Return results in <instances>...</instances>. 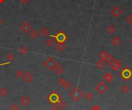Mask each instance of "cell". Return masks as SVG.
<instances>
[{
    "mask_svg": "<svg viewBox=\"0 0 132 110\" xmlns=\"http://www.w3.org/2000/svg\"><path fill=\"white\" fill-rule=\"evenodd\" d=\"M23 82H26V83H29V82H33L34 80V75L33 74L29 71H26V73H24L23 79Z\"/></svg>",
    "mask_w": 132,
    "mask_h": 110,
    "instance_id": "ba28073f",
    "label": "cell"
},
{
    "mask_svg": "<svg viewBox=\"0 0 132 110\" xmlns=\"http://www.w3.org/2000/svg\"><path fill=\"white\" fill-rule=\"evenodd\" d=\"M32 29H33L32 25H31V24L27 21H23V22H21V24L19 25L20 31L23 34H25V35H26V34H29V31Z\"/></svg>",
    "mask_w": 132,
    "mask_h": 110,
    "instance_id": "5b68a950",
    "label": "cell"
},
{
    "mask_svg": "<svg viewBox=\"0 0 132 110\" xmlns=\"http://www.w3.org/2000/svg\"><path fill=\"white\" fill-rule=\"evenodd\" d=\"M50 110H61L60 108L58 107V106H57V105H53V107L51 108V109Z\"/></svg>",
    "mask_w": 132,
    "mask_h": 110,
    "instance_id": "e575fe53",
    "label": "cell"
},
{
    "mask_svg": "<svg viewBox=\"0 0 132 110\" xmlns=\"http://www.w3.org/2000/svg\"><path fill=\"white\" fill-rule=\"evenodd\" d=\"M58 64L59 63L57 61V59L53 57H49L46 60H45L43 62V66L50 72H53V70L55 69V68L57 67Z\"/></svg>",
    "mask_w": 132,
    "mask_h": 110,
    "instance_id": "7a4b0ae2",
    "label": "cell"
},
{
    "mask_svg": "<svg viewBox=\"0 0 132 110\" xmlns=\"http://www.w3.org/2000/svg\"><path fill=\"white\" fill-rule=\"evenodd\" d=\"M30 102H31L30 98L28 95H23L22 97L20 98V99H19L20 105L22 106H23V107H27V106L30 104Z\"/></svg>",
    "mask_w": 132,
    "mask_h": 110,
    "instance_id": "9c48e42d",
    "label": "cell"
},
{
    "mask_svg": "<svg viewBox=\"0 0 132 110\" xmlns=\"http://www.w3.org/2000/svg\"><path fill=\"white\" fill-rule=\"evenodd\" d=\"M56 41H57V39H56V37H47L46 39V45L48 46V47H51L54 46V44L56 43Z\"/></svg>",
    "mask_w": 132,
    "mask_h": 110,
    "instance_id": "9a60e30c",
    "label": "cell"
},
{
    "mask_svg": "<svg viewBox=\"0 0 132 110\" xmlns=\"http://www.w3.org/2000/svg\"><path fill=\"white\" fill-rule=\"evenodd\" d=\"M115 31H116V29L113 25H110L109 26H107L106 28V32L108 34H110V35H113V34H114Z\"/></svg>",
    "mask_w": 132,
    "mask_h": 110,
    "instance_id": "ffe728a7",
    "label": "cell"
},
{
    "mask_svg": "<svg viewBox=\"0 0 132 110\" xmlns=\"http://www.w3.org/2000/svg\"><path fill=\"white\" fill-rule=\"evenodd\" d=\"M103 79L105 80L107 82H110L111 81L114 79V76H113V75L111 74L110 73H107L103 76Z\"/></svg>",
    "mask_w": 132,
    "mask_h": 110,
    "instance_id": "ac0fdd59",
    "label": "cell"
},
{
    "mask_svg": "<svg viewBox=\"0 0 132 110\" xmlns=\"http://www.w3.org/2000/svg\"><path fill=\"white\" fill-rule=\"evenodd\" d=\"M28 49L26 47V46H22L19 49V52L22 54V55H25V54H26L27 52H28Z\"/></svg>",
    "mask_w": 132,
    "mask_h": 110,
    "instance_id": "f1b7e54d",
    "label": "cell"
},
{
    "mask_svg": "<svg viewBox=\"0 0 132 110\" xmlns=\"http://www.w3.org/2000/svg\"><path fill=\"white\" fill-rule=\"evenodd\" d=\"M74 110H77V109H74Z\"/></svg>",
    "mask_w": 132,
    "mask_h": 110,
    "instance_id": "74e56055",
    "label": "cell"
},
{
    "mask_svg": "<svg viewBox=\"0 0 132 110\" xmlns=\"http://www.w3.org/2000/svg\"><path fill=\"white\" fill-rule=\"evenodd\" d=\"M110 67L111 68V69L114 72H117L118 70H120L121 67H122V63L117 59H114L110 63L108 64Z\"/></svg>",
    "mask_w": 132,
    "mask_h": 110,
    "instance_id": "8992f818",
    "label": "cell"
},
{
    "mask_svg": "<svg viewBox=\"0 0 132 110\" xmlns=\"http://www.w3.org/2000/svg\"><path fill=\"white\" fill-rule=\"evenodd\" d=\"M6 59L7 60H9V61L11 62V61H12L14 59H15V55H14L13 53H9V54H8L6 56Z\"/></svg>",
    "mask_w": 132,
    "mask_h": 110,
    "instance_id": "f546056e",
    "label": "cell"
},
{
    "mask_svg": "<svg viewBox=\"0 0 132 110\" xmlns=\"http://www.w3.org/2000/svg\"><path fill=\"white\" fill-rule=\"evenodd\" d=\"M39 32H40V35H41L43 38H47L50 35V29L46 26H43Z\"/></svg>",
    "mask_w": 132,
    "mask_h": 110,
    "instance_id": "7c38bea8",
    "label": "cell"
},
{
    "mask_svg": "<svg viewBox=\"0 0 132 110\" xmlns=\"http://www.w3.org/2000/svg\"><path fill=\"white\" fill-rule=\"evenodd\" d=\"M91 110H101L100 109V107L99 105H94L93 106V107L91 108Z\"/></svg>",
    "mask_w": 132,
    "mask_h": 110,
    "instance_id": "836d02e7",
    "label": "cell"
},
{
    "mask_svg": "<svg viewBox=\"0 0 132 110\" xmlns=\"http://www.w3.org/2000/svg\"><path fill=\"white\" fill-rule=\"evenodd\" d=\"M16 77L18 79H23V75H24V72L22 69H17L16 72Z\"/></svg>",
    "mask_w": 132,
    "mask_h": 110,
    "instance_id": "603a6c76",
    "label": "cell"
},
{
    "mask_svg": "<svg viewBox=\"0 0 132 110\" xmlns=\"http://www.w3.org/2000/svg\"><path fill=\"white\" fill-rule=\"evenodd\" d=\"M49 100L53 103V104H57V103H58V102L60 100V95L57 93V92H53V93L49 96Z\"/></svg>",
    "mask_w": 132,
    "mask_h": 110,
    "instance_id": "8fae6325",
    "label": "cell"
},
{
    "mask_svg": "<svg viewBox=\"0 0 132 110\" xmlns=\"http://www.w3.org/2000/svg\"><path fill=\"white\" fill-rule=\"evenodd\" d=\"M10 110H19V107L16 103H13V104L10 106Z\"/></svg>",
    "mask_w": 132,
    "mask_h": 110,
    "instance_id": "4dcf8cb0",
    "label": "cell"
},
{
    "mask_svg": "<svg viewBox=\"0 0 132 110\" xmlns=\"http://www.w3.org/2000/svg\"><path fill=\"white\" fill-rule=\"evenodd\" d=\"M130 42H131V43L132 44V37H131V39H130Z\"/></svg>",
    "mask_w": 132,
    "mask_h": 110,
    "instance_id": "d590c367",
    "label": "cell"
},
{
    "mask_svg": "<svg viewBox=\"0 0 132 110\" xmlns=\"http://www.w3.org/2000/svg\"><path fill=\"white\" fill-rule=\"evenodd\" d=\"M58 107L60 108V109H65L66 107H67V102H66L65 101H63V100H60L58 102Z\"/></svg>",
    "mask_w": 132,
    "mask_h": 110,
    "instance_id": "4316f807",
    "label": "cell"
},
{
    "mask_svg": "<svg viewBox=\"0 0 132 110\" xmlns=\"http://www.w3.org/2000/svg\"><path fill=\"white\" fill-rule=\"evenodd\" d=\"M121 91L123 93H128L129 91H130V87L128 86L127 85L124 84L121 87Z\"/></svg>",
    "mask_w": 132,
    "mask_h": 110,
    "instance_id": "d4e9b609",
    "label": "cell"
},
{
    "mask_svg": "<svg viewBox=\"0 0 132 110\" xmlns=\"http://www.w3.org/2000/svg\"><path fill=\"white\" fill-rule=\"evenodd\" d=\"M56 39H57L58 42H64V41H66V39H67V36L65 35L64 33H59L57 36L56 37Z\"/></svg>",
    "mask_w": 132,
    "mask_h": 110,
    "instance_id": "d6986e66",
    "label": "cell"
},
{
    "mask_svg": "<svg viewBox=\"0 0 132 110\" xmlns=\"http://www.w3.org/2000/svg\"><path fill=\"white\" fill-rule=\"evenodd\" d=\"M127 21L128 22V23H129L130 24V25L132 26V13H131V14L129 16H128L127 17Z\"/></svg>",
    "mask_w": 132,
    "mask_h": 110,
    "instance_id": "1f68e13d",
    "label": "cell"
},
{
    "mask_svg": "<svg viewBox=\"0 0 132 110\" xmlns=\"http://www.w3.org/2000/svg\"><path fill=\"white\" fill-rule=\"evenodd\" d=\"M119 75L124 81H129L132 78V71L128 66H125L119 73Z\"/></svg>",
    "mask_w": 132,
    "mask_h": 110,
    "instance_id": "3957f363",
    "label": "cell"
},
{
    "mask_svg": "<svg viewBox=\"0 0 132 110\" xmlns=\"http://www.w3.org/2000/svg\"><path fill=\"white\" fill-rule=\"evenodd\" d=\"M69 95L73 101L79 102L83 98V92H82V90L79 87L75 86L74 88H73L70 90V92H69Z\"/></svg>",
    "mask_w": 132,
    "mask_h": 110,
    "instance_id": "6da1fadb",
    "label": "cell"
},
{
    "mask_svg": "<svg viewBox=\"0 0 132 110\" xmlns=\"http://www.w3.org/2000/svg\"><path fill=\"white\" fill-rule=\"evenodd\" d=\"M110 42H111V44H112L114 47H117V46H119L121 44L122 41H121V39L117 36H114L112 37V39H111Z\"/></svg>",
    "mask_w": 132,
    "mask_h": 110,
    "instance_id": "4fadbf2b",
    "label": "cell"
},
{
    "mask_svg": "<svg viewBox=\"0 0 132 110\" xmlns=\"http://www.w3.org/2000/svg\"><path fill=\"white\" fill-rule=\"evenodd\" d=\"M7 94H8V89L5 86H2L0 88V96L1 97H6Z\"/></svg>",
    "mask_w": 132,
    "mask_h": 110,
    "instance_id": "7402d4cb",
    "label": "cell"
},
{
    "mask_svg": "<svg viewBox=\"0 0 132 110\" xmlns=\"http://www.w3.org/2000/svg\"><path fill=\"white\" fill-rule=\"evenodd\" d=\"M53 72L55 73L56 75H61L63 73V72H64V68L62 66H60V64H58L57 66V67L55 68V69L53 70Z\"/></svg>",
    "mask_w": 132,
    "mask_h": 110,
    "instance_id": "2e32d148",
    "label": "cell"
},
{
    "mask_svg": "<svg viewBox=\"0 0 132 110\" xmlns=\"http://www.w3.org/2000/svg\"><path fill=\"white\" fill-rule=\"evenodd\" d=\"M109 55H110V54L107 53V52H105V51H102L101 52H100V53L99 54V58H100V59H101V60H103V61L105 62L106 59H107V58L108 57Z\"/></svg>",
    "mask_w": 132,
    "mask_h": 110,
    "instance_id": "44dd1931",
    "label": "cell"
},
{
    "mask_svg": "<svg viewBox=\"0 0 132 110\" xmlns=\"http://www.w3.org/2000/svg\"><path fill=\"white\" fill-rule=\"evenodd\" d=\"M94 89H95V91L97 92H98L99 94H104L108 90V86H107V83H105L103 81H100L96 85Z\"/></svg>",
    "mask_w": 132,
    "mask_h": 110,
    "instance_id": "277c9868",
    "label": "cell"
},
{
    "mask_svg": "<svg viewBox=\"0 0 132 110\" xmlns=\"http://www.w3.org/2000/svg\"><path fill=\"white\" fill-rule=\"evenodd\" d=\"M110 13H111V15L114 17V18H118V17H120L121 15L123 14V10L120 7V6L116 5V6H114V7H113L112 9H110Z\"/></svg>",
    "mask_w": 132,
    "mask_h": 110,
    "instance_id": "52a82bcc",
    "label": "cell"
},
{
    "mask_svg": "<svg viewBox=\"0 0 132 110\" xmlns=\"http://www.w3.org/2000/svg\"><path fill=\"white\" fill-rule=\"evenodd\" d=\"M66 79L64 78V77H63V76H60V77H59L58 79H57V83L59 84V85H63V83L66 82Z\"/></svg>",
    "mask_w": 132,
    "mask_h": 110,
    "instance_id": "83f0119b",
    "label": "cell"
},
{
    "mask_svg": "<svg viewBox=\"0 0 132 110\" xmlns=\"http://www.w3.org/2000/svg\"><path fill=\"white\" fill-rule=\"evenodd\" d=\"M84 98H85L86 100L91 101L92 99H93V94L91 92H86V93L84 95Z\"/></svg>",
    "mask_w": 132,
    "mask_h": 110,
    "instance_id": "484cf974",
    "label": "cell"
},
{
    "mask_svg": "<svg viewBox=\"0 0 132 110\" xmlns=\"http://www.w3.org/2000/svg\"><path fill=\"white\" fill-rule=\"evenodd\" d=\"M95 66L96 67L98 68V69H103L104 67L106 66V63L104 61L101 60V59H100L98 61H97L96 62V63H95Z\"/></svg>",
    "mask_w": 132,
    "mask_h": 110,
    "instance_id": "e0dca14e",
    "label": "cell"
},
{
    "mask_svg": "<svg viewBox=\"0 0 132 110\" xmlns=\"http://www.w3.org/2000/svg\"><path fill=\"white\" fill-rule=\"evenodd\" d=\"M29 37L31 38V39H37L38 37H39L40 32H39V31H37L36 29H32L29 31Z\"/></svg>",
    "mask_w": 132,
    "mask_h": 110,
    "instance_id": "5bb4252c",
    "label": "cell"
},
{
    "mask_svg": "<svg viewBox=\"0 0 132 110\" xmlns=\"http://www.w3.org/2000/svg\"><path fill=\"white\" fill-rule=\"evenodd\" d=\"M54 49L60 52H62L67 49V45L63 42H57L54 44Z\"/></svg>",
    "mask_w": 132,
    "mask_h": 110,
    "instance_id": "30bf717a",
    "label": "cell"
},
{
    "mask_svg": "<svg viewBox=\"0 0 132 110\" xmlns=\"http://www.w3.org/2000/svg\"><path fill=\"white\" fill-rule=\"evenodd\" d=\"M63 87L66 90H69L71 88H72V84H71V82L68 81V80H66V82L63 83V85H62Z\"/></svg>",
    "mask_w": 132,
    "mask_h": 110,
    "instance_id": "cb8c5ba5",
    "label": "cell"
},
{
    "mask_svg": "<svg viewBox=\"0 0 132 110\" xmlns=\"http://www.w3.org/2000/svg\"><path fill=\"white\" fill-rule=\"evenodd\" d=\"M4 2V0H0V3H2Z\"/></svg>",
    "mask_w": 132,
    "mask_h": 110,
    "instance_id": "8d00e7d4",
    "label": "cell"
},
{
    "mask_svg": "<svg viewBox=\"0 0 132 110\" xmlns=\"http://www.w3.org/2000/svg\"><path fill=\"white\" fill-rule=\"evenodd\" d=\"M20 2L22 3L23 5H28L30 2V0H20Z\"/></svg>",
    "mask_w": 132,
    "mask_h": 110,
    "instance_id": "d6a6232c",
    "label": "cell"
}]
</instances>
